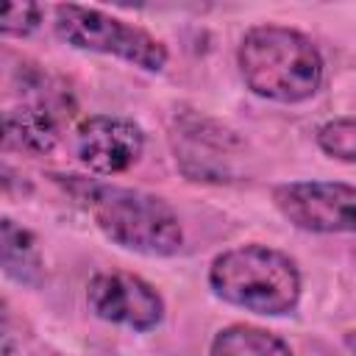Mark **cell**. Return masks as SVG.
Returning a JSON list of instances; mask_svg holds the SVG:
<instances>
[{
  "label": "cell",
  "mask_w": 356,
  "mask_h": 356,
  "mask_svg": "<svg viewBox=\"0 0 356 356\" xmlns=\"http://www.w3.org/2000/svg\"><path fill=\"white\" fill-rule=\"evenodd\" d=\"M61 184L114 245L142 256H172L181 250L184 228L164 197L78 175H67Z\"/></svg>",
  "instance_id": "6da1fadb"
},
{
  "label": "cell",
  "mask_w": 356,
  "mask_h": 356,
  "mask_svg": "<svg viewBox=\"0 0 356 356\" xmlns=\"http://www.w3.org/2000/svg\"><path fill=\"white\" fill-rule=\"evenodd\" d=\"M236 64L245 86L267 100L303 103L323 83V56L317 44L286 25H253L236 47Z\"/></svg>",
  "instance_id": "7a4b0ae2"
},
{
  "label": "cell",
  "mask_w": 356,
  "mask_h": 356,
  "mask_svg": "<svg viewBox=\"0 0 356 356\" xmlns=\"http://www.w3.org/2000/svg\"><path fill=\"white\" fill-rule=\"evenodd\" d=\"M217 298L256 314H289L300 300L298 264L270 245H236L222 250L209 267Z\"/></svg>",
  "instance_id": "3957f363"
},
{
  "label": "cell",
  "mask_w": 356,
  "mask_h": 356,
  "mask_svg": "<svg viewBox=\"0 0 356 356\" xmlns=\"http://www.w3.org/2000/svg\"><path fill=\"white\" fill-rule=\"evenodd\" d=\"M53 31L61 42L103 56H117L139 70L161 72L167 67V47L139 25L111 17L100 8L86 6H56Z\"/></svg>",
  "instance_id": "277c9868"
},
{
  "label": "cell",
  "mask_w": 356,
  "mask_h": 356,
  "mask_svg": "<svg viewBox=\"0 0 356 356\" xmlns=\"http://www.w3.org/2000/svg\"><path fill=\"white\" fill-rule=\"evenodd\" d=\"M170 145L181 172L192 181L228 184L242 175L245 142L225 125L197 111L175 114L170 128Z\"/></svg>",
  "instance_id": "5b68a950"
},
{
  "label": "cell",
  "mask_w": 356,
  "mask_h": 356,
  "mask_svg": "<svg viewBox=\"0 0 356 356\" xmlns=\"http://www.w3.org/2000/svg\"><path fill=\"white\" fill-rule=\"evenodd\" d=\"M284 220L312 234H356V186L342 181H289L273 189Z\"/></svg>",
  "instance_id": "8992f818"
},
{
  "label": "cell",
  "mask_w": 356,
  "mask_h": 356,
  "mask_svg": "<svg viewBox=\"0 0 356 356\" xmlns=\"http://www.w3.org/2000/svg\"><path fill=\"white\" fill-rule=\"evenodd\" d=\"M86 303L95 317L134 331H153L164 320L161 295L131 273H97L86 286Z\"/></svg>",
  "instance_id": "52a82bcc"
},
{
  "label": "cell",
  "mask_w": 356,
  "mask_h": 356,
  "mask_svg": "<svg viewBox=\"0 0 356 356\" xmlns=\"http://www.w3.org/2000/svg\"><path fill=\"white\" fill-rule=\"evenodd\" d=\"M145 150L142 128L128 117L95 114L75 131L78 161L97 175H117L131 170Z\"/></svg>",
  "instance_id": "ba28073f"
},
{
  "label": "cell",
  "mask_w": 356,
  "mask_h": 356,
  "mask_svg": "<svg viewBox=\"0 0 356 356\" xmlns=\"http://www.w3.org/2000/svg\"><path fill=\"white\" fill-rule=\"evenodd\" d=\"M72 117V103L61 86H53L47 78L33 97L22 106L6 111V147L28 153H50L61 139L64 122Z\"/></svg>",
  "instance_id": "9c48e42d"
},
{
  "label": "cell",
  "mask_w": 356,
  "mask_h": 356,
  "mask_svg": "<svg viewBox=\"0 0 356 356\" xmlns=\"http://www.w3.org/2000/svg\"><path fill=\"white\" fill-rule=\"evenodd\" d=\"M3 270L8 278L25 284V286H36L42 281V253L36 239L31 236V231H25L22 225H17L14 220H3Z\"/></svg>",
  "instance_id": "30bf717a"
},
{
  "label": "cell",
  "mask_w": 356,
  "mask_h": 356,
  "mask_svg": "<svg viewBox=\"0 0 356 356\" xmlns=\"http://www.w3.org/2000/svg\"><path fill=\"white\" fill-rule=\"evenodd\" d=\"M209 356H292V350L273 331L236 323L217 331Z\"/></svg>",
  "instance_id": "8fae6325"
},
{
  "label": "cell",
  "mask_w": 356,
  "mask_h": 356,
  "mask_svg": "<svg viewBox=\"0 0 356 356\" xmlns=\"http://www.w3.org/2000/svg\"><path fill=\"white\" fill-rule=\"evenodd\" d=\"M317 145L325 156L356 164V117H337L317 128Z\"/></svg>",
  "instance_id": "7c38bea8"
},
{
  "label": "cell",
  "mask_w": 356,
  "mask_h": 356,
  "mask_svg": "<svg viewBox=\"0 0 356 356\" xmlns=\"http://www.w3.org/2000/svg\"><path fill=\"white\" fill-rule=\"evenodd\" d=\"M42 17H44V8L36 3H8L3 11L0 31L3 36H28L31 31L39 28Z\"/></svg>",
  "instance_id": "4fadbf2b"
},
{
  "label": "cell",
  "mask_w": 356,
  "mask_h": 356,
  "mask_svg": "<svg viewBox=\"0 0 356 356\" xmlns=\"http://www.w3.org/2000/svg\"><path fill=\"white\" fill-rule=\"evenodd\" d=\"M345 345H348V350L356 356V331H348V334H345Z\"/></svg>",
  "instance_id": "5bb4252c"
}]
</instances>
